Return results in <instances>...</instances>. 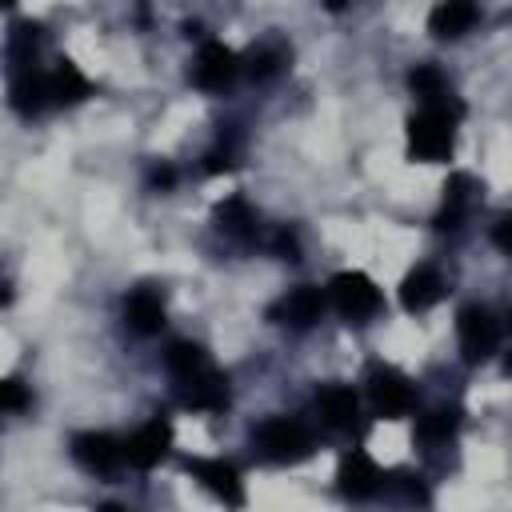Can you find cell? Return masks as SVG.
Masks as SVG:
<instances>
[{"mask_svg": "<svg viewBox=\"0 0 512 512\" xmlns=\"http://www.w3.org/2000/svg\"><path fill=\"white\" fill-rule=\"evenodd\" d=\"M456 116H460V104H452V108L448 104H424L408 120V156L424 160V164L448 160L456 148Z\"/></svg>", "mask_w": 512, "mask_h": 512, "instance_id": "6da1fadb", "label": "cell"}, {"mask_svg": "<svg viewBox=\"0 0 512 512\" xmlns=\"http://www.w3.org/2000/svg\"><path fill=\"white\" fill-rule=\"evenodd\" d=\"M256 444L272 464H296L304 456H312V432L300 420L288 416H272L256 428Z\"/></svg>", "mask_w": 512, "mask_h": 512, "instance_id": "7a4b0ae2", "label": "cell"}, {"mask_svg": "<svg viewBox=\"0 0 512 512\" xmlns=\"http://www.w3.org/2000/svg\"><path fill=\"white\" fill-rule=\"evenodd\" d=\"M456 332H460V352L468 364H484L500 344V320L484 304H464L456 316Z\"/></svg>", "mask_w": 512, "mask_h": 512, "instance_id": "3957f363", "label": "cell"}, {"mask_svg": "<svg viewBox=\"0 0 512 512\" xmlns=\"http://www.w3.org/2000/svg\"><path fill=\"white\" fill-rule=\"evenodd\" d=\"M328 296H332L336 312L344 320H356V324L380 312V288L364 272H336L328 284Z\"/></svg>", "mask_w": 512, "mask_h": 512, "instance_id": "277c9868", "label": "cell"}, {"mask_svg": "<svg viewBox=\"0 0 512 512\" xmlns=\"http://www.w3.org/2000/svg\"><path fill=\"white\" fill-rule=\"evenodd\" d=\"M368 396H372V408L388 420L396 416H408L412 404H416V392H412V380L396 368H372L368 376Z\"/></svg>", "mask_w": 512, "mask_h": 512, "instance_id": "5b68a950", "label": "cell"}, {"mask_svg": "<svg viewBox=\"0 0 512 512\" xmlns=\"http://www.w3.org/2000/svg\"><path fill=\"white\" fill-rule=\"evenodd\" d=\"M236 72H240L236 52L224 48L220 40H208V44L200 48V56H196L192 80H196V88H204V92H224V88L236 80Z\"/></svg>", "mask_w": 512, "mask_h": 512, "instance_id": "8992f818", "label": "cell"}, {"mask_svg": "<svg viewBox=\"0 0 512 512\" xmlns=\"http://www.w3.org/2000/svg\"><path fill=\"white\" fill-rule=\"evenodd\" d=\"M72 456H76L80 468H88L96 476H108L124 460V440H116L108 432H80V436H72Z\"/></svg>", "mask_w": 512, "mask_h": 512, "instance_id": "52a82bcc", "label": "cell"}, {"mask_svg": "<svg viewBox=\"0 0 512 512\" xmlns=\"http://www.w3.org/2000/svg\"><path fill=\"white\" fill-rule=\"evenodd\" d=\"M180 404L184 408H200V412H220L228 404V380L208 364L192 376L180 380Z\"/></svg>", "mask_w": 512, "mask_h": 512, "instance_id": "ba28073f", "label": "cell"}, {"mask_svg": "<svg viewBox=\"0 0 512 512\" xmlns=\"http://www.w3.org/2000/svg\"><path fill=\"white\" fill-rule=\"evenodd\" d=\"M168 444H172V424L168 420H152V424H144L140 432H132L124 440V460L132 468H156L168 456Z\"/></svg>", "mask_w": 512, "mask_h": 512, "instance_id": "9c48e42d", "label": "cell"}, {"mask_svg": "<svg viewBox=\"0 0 512 512\" xmlns=\"http://www.w3.org/2000/svg\"><path fill=\"white\" fill-rule=\"evenodd\" d=\"M324 292L316 288V284H300V288H292L276 308H272V316H280L284 324H292V328H312L320 316H324Z\"/></svg>", "mask_w": 512, "mask_h": 512, "instance_id": "30bf717a", "label": "cell"}, {"mask_svg": "<svg viewBox=\"0 0 512 512\" xmlns=\"http://www.w3.org/2000/svg\"><path fill=\"white\" fill-rule=\"evenodd\" d=\"M188 472L224 504H244V488H240V472L224 460H188Z\"/></svg>", "mask_w": 512, "mask_h": 512, "instance_id": "8fae6325", "label": "cell"}, {"mask_svg": "<svg viewBox=\"0 0 512 512\" xmlns=\"http://www.w3.org/2000/svg\"><path fill=\"white\" fill-rule=\"evenodd\" d=\"M440 296H444V276H440L432 264L412 268V272L404 276V284H400V304H404L408 312H428Z\"/></svg>", "mask_w": 512, "mask_h": 512, "instance_id": "7c38bea8", "label": "cell"}, {"mask_svg": "<svg viewBox=\"0 0 512 512\" xmlns=\"http://www.w3.org/2000/svg\"><path fill=\"white\" fill-rule=\"evenodd\" d=\"M336 480H340V492L344 496H352V500H364V496H372L376 488H380V468L372 464V456L368 452H348L344 460H340V472H336Z\"/></svg>", "mask_w": 512, "mask_h": 512, "instance_id": "4fadbf2b", "label": "cell"}, {"mask_svg": "<svg viewBox=\"0 0 512 512\" xmlns=\"http://www.w3.org/2000/svg\"><path fill=\"white\" fill-rule=\"evenodd\" d=\"M44 104H52L48 72H40V68L24 64V68L16 72V80H12V108H16V112H24V116H32V112H40Z\"/></svg>", "mask_w": 512, "mask_h": 512, "instance_id": "5bb4252c", "label": "cell"}, {"mask_svg": "<svg viewBox=\"0 0 512 512\" xmlns=\"http://www.w3.org/2000/svg\"><path fill=\"white\" fill-rule=\"evenodd\" d=\"M316 412H320V420L328 424V428H352L356 424V412H360V400H356V392L348 388V384H328V388H320V396H316Z\"/></svg>", "mask_w": 512, "mask_h": 512, "instance_id": "9a60e30c", "label": "cell"}, {"mask_svg": "<svg viewBox=\"0 0 512 512\" xmlns=\"http://www.w3.org/2000/svg\"><path fill=\"white\" fill-rule=\"evenodd\" d=\"M476 24V4L472 0H440L428 16V32L440 40H456Z\"/></svg>", "mask_w": 512, "mask_h": 512, "instance_id": "2e32d148", "label": "cell"}, {"mask_svg": "<svg viewBox=\"0 0 512 512\" xmlns=\"http://www.w3.org/2000/svg\"><path fill=\"white\" fill-rule=\"evenodd\" d=\"M468 204H472V180L464 172H452L448 184H444V208L436 216V228L440 232H456L468 216Z\"/></svg>", "mask_w": 512, "mask_h": 512, "instance_id": "e0dca14e", "label": "cell"}, {"mask_svg": "<svg viewBox=\"0 0 512 512\" xmlns=\"http://www.w3.org/2000/svg\"><path fill=\"white\" fill-rule=\"evenodd\" d=\"M124 320L136 336H156L164 328V304L156 292H132L124 300Z\"/></svg>", "mask_w": 512, "mask_h": 512, "instance_id": "ac0fdd59", "label": "cell"}, {"mask_svg": "<svg viewBox=\"0 0 512 512\" xmlns=\"http://www.w3.org/2000/svg\"><path fill=\"white\" fill-rule=\"evenodd\" d=\"M48 84H52V104H80L92 84L84 80V72L72 64V60H60L52 72H48Z\"/></svg>", "mask_w": 512, "mask_h": 512, "instance_id": "d6986e66", "label": "cell"}, {"mask_svg": "<svg viewBox=\"0 0 512 512\" xmlns=\"http://www.w3.org/2000/svg\"><path fill=\"white\" fill-rule=\"evenodd\" d=\"M212 220H216L220 232H228V236H236V240H248V236L256 232V212L248 208L244 196H228L224 204H216Z\"/></svg>", "mask_w": 512, "mask_h": 512, "instance_id": "ffe728a7", "label": "cell"}, {"mask_svg": "<svg viewBox=\"0 0 512 512\" xmlns=\"http://www.w3.org/2000/svg\"><path fill=\"white\" fill-rule=\"evenodd\" d=\"M456 428H460V408H432V412H424V416L416 420V436H420L424 444H440V440H448Z\"/></svg>", "mask_w": 512, "mask_h": 512, "instance_id": "44dd1931", "label": "cell"}, {"mask_svg": "<svg viewBox=\"0 0 512 512\" xmlns=\"http://www.w3.org/2000/svg\"><path fill=\"white\" fill-rule=\"evenodd\" d=\"M284 64H288V48L284 44H260V48H252L244 72L252 80H272L276 72H284Z\"/></svg>", "mask_w": 512, "mask_h": 512, "instance_id": "7402d4cb", "label": "cell"}, {"mask_svg": "<svg viewBox=\"0 0 512 512\" xmlns=\"http://www.w3.org/2000/svg\"><path fill=\"white\" fill-rule=\"evenodd\" d=\"M408 88L424 100V104H452L448 100V84H444V76H440V68H432V64H420V68H412V76H408Z\"/></svg>", "mask_w": 512, "mask_h": 512, "instance_id": "603a6c76", "label": "cell"}, {"mask_svg": "<svg viewBox=\"0 0 512 512\" xmlns=\"http://www.w3.org/2000/svg\"><path fill=\"white\" fill-rule=\"evenodd\" d=\"M164 364H168V372H172L176 380H184V376H192V372L208 368V356H204V348H200V344H192V340H176V344L168 348Z\"/></svg>", "mask_w": 512, "mask_h": 512, "instance_id": "cb8c5ba5", "label": "cell"}, {"mask_svg": "<svg viewBox=\"0 0 512 512\" xmlns=\"http://www.w3.org/2000/svg\"><path fill=\"white\" fill-rule=\"evenodd\" d=\"M36 40H40V24H12V36H8V52H12V60L24 68V64H32V52H36Z\"/></svg>", "mask_w": 512, "mask_h": 512, "instance_id": "d4e9b609", "label": "cell"}, {"mask_svg": "<svg viewBox=\"0 0 512 512\" xmlns=\"http://www.w3.org/2000/svg\"><path fill=\"white\" fill-rule=\"evenodd\" d=\"M236 168V144L232 140H220L208 156H204V172H232Z\"/></svg>", "mask_w": 512, "mask_h": 512, "instance_id": "484cf974", "label": "cell"}, {"mask_svg": "<svg viewBox=\"0 0 512 512\" xmlns=\"http://www.w3.org/2000/svg\"><path fill=\"white\" fill-rule=\"evenodd\" d=\"M0 404H4V412H24V408H28L24 384H20V380H4V384H0Z\"/></svg>", "mask_w": 512, "mask_h": 512, "instance_id": "4316f807", "label": "cell"}, {"mask_svg": "<svg viewBox=\"0 0 512 512\" xmlns=\"http://www.w3.org/2000/svg\"><path fill=\"white\" fill-rule=\"evenodd\" d=\"M396 484H400L404 500H420V504H428V492H424L420 476H408V472H400V476H396Z\"/></svg>", "mask_w": 512, "mask_h": 512, "instance_id": "83f0119b", "label": "cell"}, {"mask_svg": "<svg viewBox=\"0 0 512 512\" xmlns=\"http://www.w3.org/2000/svg\"><path fill=\"white\" fill-rule=\"evenodd\" d=\"M492 244H496L504 256H512V212L492 228Z\"/></svg>", "mask_w": 512, "mask_h": 512, "instance_id": "f1b7e54d", "label": "cell"}, {"mask_svg": "<svg viewBox=\"0 0 512 512\" xmlns=\"http://www.w3.org/2000/svg\"><path fill=\"white\" fill-rule=\"evenodd\" d=\"M276 252H280L284 260H300V240H296V232H280V236H276Z\"/></svg>", "mask_w": 512, "mask_h": 512, "instance_id": "f546056e", "label": "cell"}, {"mask_svg": "<svg viewBox=\"0 0 512 512\" xmlns=\"http://www.w3.org/2000/svg\"><path fill=\"white\" fill-rule=\"evenodd\" d=\"M172 184H176V172L168 164H156L152 168V188H172Z\"/></svg>", "mask_w": 512, "mask_h": 512, "instance_id": "4dcf8cb0", "label": "cell"}, {"mask_svg": "<svg viewBox=\"0 0 512 512\" xmlns=\"http://www.w3.org/2000/svg\"><path fill=\"white\" fill-rule=\"evenodd\" d=\"M348 4H352V0H324V8H328V12H344Z\"/></svg>", "mask_w": 512, "mask_h": 512, "instance_id": "1f68e13d", "label": "cell"}, {"mask_svg": "<svg viewBox=\"0 0 512 512\" xmlns=\"http://www.w3.org/2000/svg\"><path fill=\"white\" fill-rule=\"evenodd\" d=\"M4 4H8V8H12V4H16V0H4Z\"/></svg>", "mask_w": 512, "mask_h": 512, "instance_id": "d6a6232c", "label": "cell"}, {"mask_svg": "<svg viewBox=\"0 0 512 512\" xmlns=\"http://www.w3.org/2000/svg\"><path fill=\"white\" fill-rule=\"evenodd\" d=\"M508 372H512V356H508Z\"/></svg>", "mask_w": 512, "mask_h": 512, "instance_id": "836d02e7", "label": "cell"}]
</instances>
